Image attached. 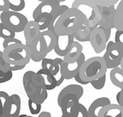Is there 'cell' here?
Listing matches in <instances>:
<instances>
[{
    "mask_svg": "<svg viewBox=\"0 0 123 117\" xmlns=\"http://www.w3.org/2000/svg\"><path fill=\"white\" fill-rule=\"evenodd\" d=\"M23 84L29 99L40 104H42L47 100V90L41 76L37 72L34 71L25 72L23 77Z\"/></svg>",
    "mask_w": 123,
    "mask_h": 117,
    "instance_id": "obj_1",
    "label": "cell"
},
{
    "mask_svg": "<svg viewBox=\"0 0 123 117\" xmlns=\"http://www.w3.org/2000/svg\"><path fill=\"white\" fill-rule=\"evenodd\" d=\"M84 15L75 8H68L54 25V33L59 35H73L84 23Z\"/></svg>",
    "mask_w": 123,
    "mask_h": 117,
    "instance_id": "obj_2",
    "label": "cell"
},
{
    "mask_svg": "<svg viewBox=\"0 0 123 117\" xmlns=\"http://www.w3.org/2000/svg\"><path fill=\"white\" fill-rule=\"evenodd\" d=\"M108 68L103 57L97 56L85 60L79 70V77L85 82L97 79L106 74Z\"/></svg>",
    "mask_w": 123,
    "mask_h": 117,
    "instance_id": "obj_3",
    "label": "cell"
},
{
    "mask_svg": "<svg viewBox=\"0 0 123 117\" xmlns=\"http://www.w3.org/2000/svg\"><path fill=\"white\" fill-rule=\"evenodd\" d=\"M3 57L10 65L26 66L31 60L30 48L23 42L12 44L4 48Z\"/></svg>",
    "mask_w": 123,
    "mask_h": 117,
    "instance_id": "obj_4",
    "label": "cell"
},
{
    "mask_svg": "<svg viewBox=\"0 0 123 117\" xmlns=\"http://www.w3.org/2000/svg\"><path fill=\"white\" fill-rule=\"evenodd\" d=\"M72 8L78 10L84 15V18L91 28H94L100 20V11L97 4L90 0H74Z\"/></svg>",
    "mask_w": 123,
    "mask_h": 117,
    "instance_id": "obj_5",
    "label": "cell"
},
{
    "mask_svg": "<svg viewBox=\"0 0 123 117\" xmlns=\"http://www.w3.org/2000/svg\"><path fill=\"white\" fill-rule=\"evenodd\" d=\"M0 20H1V23L6 25L10 29H12L15 33L23 32L27 23L29 22L28 18L23 14L12 11V10L1 12Z\"/></svg>",
    "mask_w": 123,
    "mask_h": 117,
    "instance_id": "obj_6",
    "label": "cell"
},
{
    "mask_svg": "<svg viewBox=\"0 0 123 117\" xmlns=\"http://www.w3.org/2000/svg\"><path fill=\"white\" fill-rule=\"evenodd\" d=\"M103 58L108 69H112L119 66L123 58V46L115 41H109Z\"/></svg>",
    "mask_w": 123,
    "mask_h": 117,
    "instance_id": "obj_7",
    "label": "cell"
},
{
    "mask_svg": "<svg viewBox=\"0 0 123 117\" xmlns=\"http://www.w3.org/2000/svg\"><path fill=\"white\" fill-rule=\"evenodd\" d=\"M80 99L75 94H66L60 100L57 101L59 107L61 109L62 115L65 117H76L78 110Z\"/></svg>",
    "mask_w": 123,
    "mask_h": 117,
    "instance_id": "obj_8",
    "label": "cell"
},
{
    "mask_svg": "<svg viewBox=\"0 0 123 117\" xmlns=\"http://www.w3.org/2000/svg\"><path fill=\"white\" fill-rule=\"evenodd\" d=\"M29 48L31 53V60L34 62H41L49 54L48 47L44 37L41 35V31L32 41Z\"/></svg>",
    "mask_w": 123,
    "mask_h": 117,
    "instance_id": "obj_9",
    "label": "cell"
},
{
    "mask_svg": "<svg viewBox=\"0 0 123 117\" xmlns=\"http://www.w3.org/2000/svg\"><path fill=\"white\" fill-rule=\"evenodd\" d=\"M60 60H61L60 58L48 59L46 57L41 61V68L54 76L57 81V87L60 86L65 80L61 72V68H60Z\"/></svg>",
    "mask_w": 123,
    "mask_h": 117,
    "instance_id": "obj_10",
    "label": "cell"
},
{
    "mask_svg": "<svg viewBox=\"0 0 123 117\" xmlns=\"http://www.w3.org/2000/svg\"><path fill=\"white\" fill-rule=\"evenodd\" d=\"M98 8L99 11H100V20L94 28L100 27L110 29H115V5L98 6Z\"/></svg>",
    "mask_w": 123,
    "mask_h": 117,
    "instance_id": "obj_11",
    "label": "cell"
},
{
    "mask_svg": "<svg viewBox=\"0 0 123 117\" xmlns=\"http://www.w3.org/2000/svg\"><path fill=\"white\" fill-rule=\"evenodd\" d=\"M84 60H85V55L83 53L76 61L71 62V63H66V62L63 61V60L61 59L60 60V68H61L64 78L66 80L72 79L79 72L80 67L84 62Z\"/></svg>",
    "mask_w": 123,
    "mask_h": 117,
    "instance_id": "obj_12",
    "label": "cell"
},
{
    "mask_svg": "<svg viewBox=\"0 0 123 117\" xmlns=\"http://www.w3.org/2000/svg\"><path fill=\"white\" fill-rule=\"evenodd\" d=\"M89 41L96 54H101L102 52L104 51L108 43L104 32L100 27L92 29Z\"/></svg>",
    "mask_w": 123,
    "mask_h": 117,
    "instance_id": "obj_13",
    "label": "cell"
},
{
    "mask_svg": "<svg viewBox=\"0 0 123 117\" xmlns=\"http://www.w3.org/2000/svg\"><path fill=\"white\" fill-rule=\"evenodd\" d=\"M21 111V98L17 94L10 95L3 107V113L0 117H18Z\"/></svg>",
    "mask_w": 123,
    "mask_h": 117,
    "instance_id": "obj_14",
    "label": "cell"
},
{
    "mask_svg": "<svg viewBox=\"0 0 123 117\" xmlns=\"http://www.w3.org/2000/svg\"><path fill=\"white\" fill-rule=\"evenodd\" d=\"M54 35H55V46H54L53 51L55 52L57 55L64 57L71 48L73 41H75L74 35H59L56 33H54Z\"/></svg>",
    "mask_w": 123,
    "mask_h": 117,
    "instance_id": "obj_15",
    "label": "cell"
},
{
    "mask_svg": "<svg viewBox=\"0 0 123 117\" xmlns=\"http://www.w3.org/2000/svg\"><path fill=\"white\" fill-rule=\"evenodd\" d=\"M60 5V3L58 0H43L34 10L32 14L33 19H35L41 14H50L53 16Z\"/></svg>",
    "mask_w": 123,
    "mask_h": 117,
    "instance_id": "obj_16",
    "label": "cell"
},
{
    "mask_svg": "<svg viewBox=\"0 0 123 117\" xmlns=\"http://www.w3.org/2000/svg\"><path fill=\"white\" fill-rule=\"evenodd\" d=\"M23 32L24 34V37H25V44L28 47H29L30 44L32 43V41H34V39L41 33V30H40L38 23L35 21L33 20V21H29L27 23Z\"/></svg>",
    "mask_w": 123,
    "mask_h": 117,
    "instance_id": "obj_17",
    "label": "cell"
},
{
    "mask_svg": "<svg viewBox=\"0 0 123 117\" xmlns=\"http://www.w3.org/2000/svg\"><path fill=\"white\" fill-rule=\"evenodd\" d=\"M98 117H123V107L110 103L101 109Z\"/></svg>",
    "mask_w": 123,
    "mask_h": 117,
    "instance_id": "obj_18",
    "label": "cell"
},
{
    "mask_svg": "<svg viewBox=\"0 0 123 117\" xmlns=\"http://www.w3.org/2000/svg\"><path fill=\"white\" fill-rule=\"evenodd\" d=\"M111 102L109 98L108 97H99V98L96 99L91 103L90 105L89 109H87L88 111V116L89 117H98V114L100 110L103 109L104 106L109 104Z\"/></svg>",
    "mask_w": 123,
    "mask_h": 117,
    "instance_id": "obj_19",
    "label": "cell"
},
{
    "mask_svg": "<svg viewBox=\"0 0 123 117\" xmlns=\"http://www.w3.org/2000/svg\"><path fill=\"white\" fill-rule=\"evenodd\" d=\"M83 53V47L82 45L77 41H74L72 47L69 49V51L66 54V55L63 57V61L66 63H71L74 62L78 60L81 54Z\"/></svg>",
    "mask_w": 123,
    "mask_h": 117,
    "instance_id": "obj_20",
    "label": "cell"
},
{
    "mask_svg": "<svg viewBox=\"0 0 123 117\" xmlns=\"http://www.w3.org/2000/svg\"><path fill=\"white\" fill-rule=\"evenodd\" d=\"M91 31H92V28L90 27L89 23L85 19L82 26L73 34L74 39L78 42H87L90 41Z\"/></svg>",
    "mask_w": 123,
    "mask_h": 117,
    "instance_id": "obj_21",
    "label": "cell"
},
{
    "mask_svg": "<svg viewBox=\"0 0 123 117\" xmlns=\"http://www.w3.org/2000/svg\"><path fill=\"white\" fill-rule=\"evenodd\" d=\"M70 93L77 95L78 98L80 99L84 95V89L80 84H69L60 90V92L59 93V96H58L57 101L60 100L65 95L70 94Z\"/></svg>",
    "mask_w": 123,
    "mask_h": 117,
    "instance_id": "obj_22",
    "label": "cell"
},
{
    "mask_svg": "<svg viewBox=\"0 0 123 117\" xmlns=\"http://www.w3.org/2000/svg\"><path fill=\"white\" fill-rule=\"evenodd\" d=\"M37 73L41 75L42 79H43L44 85H45L46 90L48 91V90H54V89L57 87V81H56L55 78L53 75H52L51 73H49L48 72L45 71L44 69H40Z\"/></svg>",
    "mask_w": 123,
    "mask_h": 117,
    "instance_id": "obj_23",
    "label": "cell"
},
{
    "mask_svg": "<svg viewBox=\"0 0 123 117\" xmlns=\"http://www.w3.org/2000/svg\"><path fill=\"white\" fill-rule=\"evenodd\" d=\"M109 78L111 83L118 87L119 89H123V71L119 66L111 69V72L109 73Z\"/></svg>",
    "mask_w": 123,
    "mask_h": 117,
    "instance_id": "obj_24",
    "label": "cell"
},
{
    "mask_svg": "<svg viewBox=\"0 0 123 117\" xmlns=\"http://www.w3.org/2000/svg\"><path fill=\"white\" fill-rule=\"evenodd\" d=\"M115 29L116 30H123V0L120 1L115 8Z\"/></svg>",
    "mask_w": 123,
    "mask_h": 117,
    "instance_id": "obj_25",
    "label": "cell"
},
{
    "mask_svg": "<svg viewBox=\"0 0 123 117\" xmlns=\"http://www.w3.org/2000/svg\"><path fill=\"white\" fill-rule=\"evenodd\" d=\"M24 67V66H12V65L7 63L3 57V51H0V71H2L4 72H6L8 71L15 72V71L23 70Z\"/></svg>",
    "mask_w": 123,
    "mask_h": 117,
    "instance_id": "obj_26",
    "label": "cell"
},
{
    "mask_svg": "<svg viewBox=\"0 0 123 117\" xmlns=\"http://www.w3.org/2000/svg\"><path fill=\"white\" fill-rule=\"evenodd\" d=\"M68 8H69V7H68L67 5H61V4H60V6H59V8L56 10V11L53 13V16H52L51 22H50L49 26H48V28H47V30L54 32V25H55L56 22H57V20L60 18V16H61V15L63 14Z\"/></svg>",
    "mask_w": 123,
    "mask_h": 117,
    "instance_id": "obj_27",
    "label": "cell"
},
{
    "mask_svg": "<svg viewBox=\"0 0 123 117\" xmlns=\"http://www.w3.org/2000/svg\"><path fill=\"white\" fill-rule=\"evenodd\" d=\"M52 19V15L50 14H41L39 17H37L35 19H34V21H35L38 25H39L40 30L43 31L47 29L48 26L50 24Z\"/></svg>",
    "mask_w": 123,
    "mask_h": 117,
    "instance_id": "obj_28",
    "label": "cell"
},
{
    "mask_svg": "<svg viewBox=\"0 0 123 117\" xmlns=\"http://www.w3.org/2000/svg\"><path fill=\"white\" fill-rule=\"evenodd\" d=\"M10 7V10L20 12L25 8V0H7Z\"/></svg>",
    "mask_w": 123,
    "mask_h": 117,
    "instance_id": "obj_29",
    "label": "cell"
},
{
    "mask_svg": "<svg viewBox=\"0 0 123 117\" xmlns=\"http://www.w3.org/2000/svg\"><path fill=\"white\" fill-rule=\"evenodd\" d=\"M0 36L4 40L5 39H11L16 37V33L12 29H10L6 25L0 23Z\"/></svg>",
    "mask_w": 123,
    "mask_h": 117,
    "instance_id": "obj_30",
    "label": "cell"
},
{
    "mask_svg": "<svg viewBox=\"0 0 123 117\" xmlns=\"http://www.w3.org/2000/svg\"><path fill=\"white\" fill-rule=\"evenodd\" d=\"M41 105L40 103H37L34 101L29 99L28 101V106H29V112H30L32 115H39L41 113Z\"/></svg>",
    "mask_w": 123,
    "mask_h": 117,
    "instance_id": "obj_31",
    "label": "cell"
},
{
    "mask_svg": "<svg viewBox=\"0 0 123 117\" xmlns=\"http://www.w3.org/2000/svg\"><path fill=\"white\" fill-rule=\"evenodd\" d=\"M90 84L92 85V87L96 90H102L104 87L105 84H106V74H104L103 76H102L101 78L95 79V80L90 81Z\"/></svg>",
    "mask_w": 123,
    "mask_h": 117,
    "instance_id": "obj_32",
    "label": "cell"
},
{
    "mask_svg": "<svg viewBox=\"0 0 123 117\" xmlns=\"http://www.w3.org/2000/svg\"><path fill=\"white\" fill-rule=\"evenodd\" d=\"M97 6H110V5H115L119 0H90Z\"/></svg>",
    "mask_w": 123,
    "mask_h": 117,
    "instance_id": "obj_33",
    "label": "cell"
},
{
    "mask_svg": "<svg viewBox=\"0 0 123 117\" xmlns=\"http://www.w3.org/2000/svg\"><path fill=\"white\" fill-rule=\"evenodd\" d=\"M13 77V72L12 71H8L6 72H4L0 71V84H4V83L9 82L11 80Z\"/></svg>",
    "mask_w": 123,
    "mask_h": 117,
    "instance_id": "obj_34",
    "label": "cell"
},
{
    "mask_svg": "<svg viewBox=\"0 0 123 117\" xmlns=\"http://www.w3.org/2000/svg\"><path fill=\"white\" fill-rule=\"evenodd\" d=\"M76 117H89L88 116V111H87L86 107L84 104L80 103L78 104V110Z\"/></svg>",
    "mask_w": 123,
    "mask_h": 117,
    "instance_id": "obj_35",
    "label": "cell"
},
{
    "mask_svg": "<svg viewBox=\"0 0 123 117\" xmlns=\"http://www.w3.org/2000/svg\"><path fill=\"white\" fill-rule=\"evenodd\" d=\"M21 42H22V41H21L20 40L17 39L16 37H15V38H11V39H5L4 41V42H3V47H4V48H5V47L12 45V44L21 43Z\"/></svg>",
    "mask_w": 123,
    "mask_h": 117,
    "instance_id": "obj_36",
    "label": "cell"
},
{
    "mask_svg": "<svg viewBox=\"0 0 123 117\" xmlns=\"http://www.w3.org/2000/svg\"><path fill=\"white\" fill-rule=\"evenodd\" d=\"M115 42L123 46V30H116L115 35Z\"/></svg>",
    "mask_w": 123,
    "mask_h": 117,
    "instance_id": "obj_37",
    "label": "cell"
},
{
    "mask_svg": "<svg viewBox=\"0 0 123 117\" xmlns=\"http://www.w3.org/2000/svg\"><path fill=\"white\" fill-rule=\"evenodd\" d=\"M7 10H10L7 0H0V12H4Z\"/></svg>",
    "mask_w": 123,
    "mask_h": 117,
    "instance_id": "obj_38",
    "label": "cell"
},
{
    "mask_svg": "<svg viewBox=\"0 0 123 117\" xmlns=\"http://www.w3.org/2000/svg\"><path fill=\"white\" fill-rule=\"evenodd\" d=\"M10 98V95L8 94L5 91H3V90H0V100L2 102L3 105L6 103V101Z\"/></svg>",
    "mask_w": 123,
    "mask_h": 117,
    "instance_id": "obj_39",
    "label": "cell"
},
{
    "mask_svg": "<svg viewBox=\"0 0 123 117\" xmlns=\"http://www.w3.org/2000/svg\"><path fill=\"white\" fill-rule=\"evenodd\" d=\"M116 101H117V103H118V104H120L121 106L123 107V89H121L119 92L117 93Z\"/></svg>",
    "mask_w": 123,
    "mask_h": 117,
    "instance_id": "obj_40",
    "label": "cell"
},
{
    "mask_svg": "<svg viewBox=\"0 0 123 117\" xmlns=\"http://www.w3.org/2000/svg\"><path fill=\"white\" fill-rule=\"evenodd\" d=\"M73 78L75 79V81H76V82L78 83V84H80V85H85V84H89L88 82H85V81L83 80L82 78H81L79 77V74H78V73L77 74L76 76L74 77Z\"/></svg>",
    "mask_w": 123,
    "mask_h": 117,
    "instance_id": "obj_41",
    "label": "cell"
},
{
    "mask_svg": "<svg viewBox=\"0 0 123 117\" xmlns=\"http://www.w3.org/2000/svg\"><path fill=\"white\" fill-rule=\"evenodd\" d=\"M102 29H103V32H104V34H105V36H106L107 41H109V39H110L111 30H112V29H104V28H102Z\"/></svg>",
    "mask_w": 123,
    "mask_h": 117,
    "instance_id": "obj_42",
    "label": "cell"
},
{
    "mask_svg": "<svg viewBox=\"0 0 123 117\" xmlns=\"http://www.w3.org/2000/svg\"><path fill=\"white\" fill-rule=\"evenodd\" d=\"M38 117H52V115L50 112L43 111V112H41V113L38 115Z\"/></svg>",
    "mask_w": 123,
    "mask_h": 117,
    "instance_id": "obj_43",
    "label": "cell"
},
{
    "mask_svg": "<svg viewBox=\"0 0 123 117\" xmlns=\"http://www.w3.org/2000/svg\"><path fill=\"white\" fill-rule=\"evenodd\" d=\"M3 107H4V105H3L2 102L0 100V116L2 115V113H3Z\"/></svg>",
    "mask_w": 123,
    "mask_h": 117,
    "instance_id": "obj_44",
    "label": "cell"
},
{
    "mask_svg": "<svg viewBox=\"0 0 123 117\" xmlns=\"http://www.w3.org/2000/svg\"><path fill=\"white\" fill-rule=\"evenodd\" d=\"M120 68H121V70L123 71V58H122V60H121V64H120Z\"/></svg>",
    "mask_w": 123,
    "mask_h": 117,
    "instance_id": "obj_45",
    "label": "cell"
},
{
    "mask_svg": "<svg viewBox=\"0 0 123 117\" xmlns=\"http://www.w3.org/2000/svg\"><path fill=\"white\" fill-rule=\"evenodd\" d=\"M18 117H33V116H30V115H20Z\"/></svg>",
    "mask_w": 123,
    "mask_h": 117,
    "instance_id": "obj_46",
    "label": "cell"
},
{
    "mask_svg": "<svg viewBox=\"0 0 123 117\" xmlns=\"http://www.w3.org/2000/svg\"><path fill=\"white\" fill-rule=\"evenodd\" d=\"M58 1H59V2H60V3H62V2H65L66 0H58Z\"/></svg>",
    "mask_w": 123,
    "mask_h": 117,
    "instance_id": "obj_47",
    "label": "cell"
},
{
    "mask_svg": "<svg viewBox=\"0 0 123 117\" xmlns=\"http://www.w3.org/2000/svg\"><path fill=\"white\" fill-rule=\"evenodd\" d=\"M38 1H40V2H42V1H43V0H38Z\"/></svg>",
    "mask_w": 123,
    "mask_h": 117,
    "instance_id": "obj_48",
    "label": "cell"
},
{
    "mask_svg": "<svg viewBox=\"0 0 123 117\" xmlns=\"http://www.w3.org/2000/svg\"><path fill=\"white\" fill-rule=\"evenodd\" d=\"M61 117H65V116H63V115H61Z\"/></svg>",
    "mask_w": 123,
    "mask_h": 117,
    "instance_id": "obj_49",
    "label": "cell"
},
{
    "mask_svg": "<svg viewBox=\"0 0 123 117\" xmlns=\"http://www.w3.org/2000/svg\"><path fill=\"white\" fill-rule=\"evenodd\" d=\"M0 38H1V36H0Z\"/></svg>",
    "mask_w": 123,
    "mask_h": 117,
    "instance_id": "obj_50",
    "label": "cell"
}]
</instances>
